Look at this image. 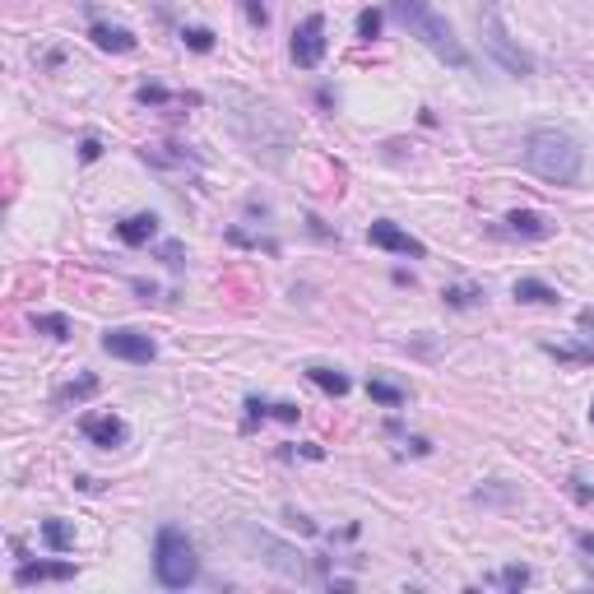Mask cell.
I'll list each match as a JSON object with an SVG mask.
<instances>
[{"label":"cell","mask_w":594,"mask_h":594,"mask_svg":"<svg viewBox=\"0 0 594 594\" xmlns=\"http://www.w3.org/2000/svg\"><path fill=\"white\" fill-rule=\"evenodd\" d=\"M525 163H529L534 177H544L553 186H576L581 168H585V149L566 130L538 126V130H529V140H525Z\"/></svg>","instance_id":"1"},{"label":"cell","mask_w":594,"mask_h":594,"mask_svg":"<svg viewBox=\"0 0 594 594\" xmlns=\"http://www.w3.org/2000/svg\"><path fill=\"white\" fill-rule=\"evenodd\" d=\"M390 14L432 51V57H441L455 70H469V51L460 47V38H455V29H450L441 14H432L427 0H390Z\"/></svg>","instance_id":"2"},{"label":"cell","mask_w":594,"mask_h":594,"mask_svg":"<svg viewBox=\"0 0 594 594\" xmlns=\"http://www.w3.org/2000/svg\"><path fill=\"white\" fill-rule=\"evenodd\" d=\"M153 576H158V585H168V590H186V585H196V576H200L196 544L177 525H163L158 538H153Z\"/></svg>","instance_id":"3"},{"label":"cell","mask_w":594,"mask_h":594,"mask_svg":"<svg viewBox=\"0 0 594 594\" xmlns=\"http://www.w3.org/2000/svg\"><path fill=\"white\" fill-rule=\"evenodd\" d=\"M478 29H483V51H488V57H493L506 74H534V57L511 42L506 23H502V10L493 5V0H483V10H478Z\"/></svg>","instance_id":"4"},{"label":"cell","mask_w":594,"mask_h":594,"mask_svg":"<svg viewBox=\"0 0 594 594\" xmlns=\"http://www.w3.org/2000/svg\"><path fill=\"white\" fill-rule=\"evenodd\" d=\"M293 61L302 70H316L320 61H326V19L320 14H307L293 29Z\"/></svg>","instance_id":"5"},{"label":"cell","mask_w":594,"mask_h":594,"mask_svg":"<svg viewBox=\"0 0 594 594\" xmlns=\"http://www.w3.org/2000/svg\"><path fill=\"white\" fill-rule=\"evenodd\" d=\"M102 348L121 363H153L158 358V344L144 335V330H130V326H117L102 335Z\"/></svg>","instance_id":"6"},{"label":"cell","mask_w":594,"mask_h":594,"mask_svg":"<svg viewBox=\"0 0 594 594\" xmlns=\"http://www.w3.org/2000/svg\"><path fill=\"white\" fill-rule=\"evenodd\" d=\"M367 241H371V247H381V251H395V256H423V241L418 237H409V232H404V228H395V223H371L367 228Z\"/></svg>","instance_id":"7"},{"label":"cell","mask_w":594,"mask_h":594,"mask_svg":"<svg viewBox=\"0 0 594 594\" xmlns=\"http://www.w3.org/2000/svg\"><path fill=\"white\" fill-rule=\"evenodd\" d=\"M79 432H84L93 446H102V450H112V446L126 441V423L117 414H84L79 418Z\"/></svg>","instance_id":"8"},{"label":"cell","mask_w":594,"mask_h":594,"mask_svg":"<svg viewBox=\"0 0 594 594\" xmlns=\"http://www.w3.org/2000/svg\"><path fill=\"white\" fill-rule=\"evenodd\" d=\"M14 581H19V585H51V581H74V562H19Z\"/></svg>","instance_id":"9"},{"label":"cell","mask_w":594,"mask_h":594,"mask_svg":"<svg viewBox=\"0 0 594 594\" xmlns=\"http://www.w3.org/2000/svg\"><path fill=\"white\" fill-rule=\"evenodd\" d=\"M89 38H93V47H98V51H117V57L135 51V33H130V29H117V23H93Z\"/></svg>","instance_id":"10"},{"label":"cell","mask_w":594,"mask_h":594,"mask_svg":"<svg viewBox=\"0 0 594 594\" xmlns=\"http://www.w3.org/2000/svg\"><path fill=\"white\" fill-rule=\"evenodd\" d=\"M117 237L126 241V247H144V241L158 237V219L153 214H130V219L117 223Z\"/></svg>","instance_id":"11"},{"label":"cell","mask_w":594,"mask_h":594,"mask_svg":"<svg viewBox=\"0 0 594 594\" xmlns=\"http://www.w3.org/2000/svg\"><path fill=\"white\" fill-rule=\"evenodd\" d=\"M98 376L93 371H84V376H74V381H66L57 395H51V404H57V409H70V404H84V399H93L98 395Z\"/></svg>","instance_id":"12"},{"label":"cell","mask_w":594,"mask_h":594,"mask_svg":"<svg viewBox=\"0 0 594 594\" xmlns=\"http://www.w3.org/2000/svg\"><path fill=\"white\" fill-rule=\"evenodd\" d=\"M506 232H516V237H548L553 223L544 219V214H534V209H516V214H506Z\"/></svg>","instance_id":"13"},{"label":"cell","mask_w":594,"mask_h":594,"mask_svg":"<svg viewBox=\"0 0 594 594\" xmlns=\"http://www.w3.org/2000/svg\"><path fill=\"white\" fill-rule=\"evenodd\" d=\"M516 302H529V307H557L562 297H557V288H548L544 279H516Z\"/></svg>","instance_id":"14"},{"label":"cell","mask_w":594,"mask_h":594,"mask_svg":"<svg viewBox=\"0 0 594 594\" xmlns=\"http://www.w3.org/2000/svg\"><path fill=\"white\" fill-rule=\"evenodd\" d=\"M307 376H311V381L320 386V390H326V395H348V376L344 371H335V367H307Z\"/></svg>","instance_id":"15"},{"label":"cell","mask_w":594,"mask_h":594,"mask_svg":"<svg viewBox=\"0 0 594 594\" xmlns=\"http://www.w3.org/2000/svg\"><path fill=\"white\" fill-rule=\"evenodd\" d=\"M42 538H47V548H57V553L74 548V529L66 520H42Z\"/></svg>","instance_id":"16"},{"label":"cell","mask_w":594,"mask_h":594,"mask_svg":"<svg viewBox=\"0 0 594 594\" xmlns=\"http://www.w3.org/2000/svg\"><path fill=\"white\" fill-rule=\"evenodd\" d=\"M367 395L376 404H386V409H399V404H404V390L390 386V381H381V376H371V381H367Z\"/></svg>","instance_id":"17"},{"label":"cell","mask_w":594,"mask_h":594,"mask_svg":"<svg viewBox=\"0 0 594 594\" xmlns=\"http://www.w3.org/2000/svg\"><path fill=\"white\" fill-rule=\"evenodd\" d=\"M33 330L47 335V339H70V320L57 316V311H47V316H33Z\"/></svg>","instance_id":"18"},{"label":"cell","mask_w":594,"mask_h":594,"mask_svg":"<svg viewBox=\"0 0 594 594\" xmlns=\"http://www.w3.org/2000/svg\"><path fill=\"white\" fill-rule=\"evenodd\" d=\"M497 585H502V590H525V585H529V566H502V572H497Z\"/></svg>","instance_id":"19"},{"label":"cell","mask_w":594,"mask_h":594,"mask_svg":"<svg viewBox=\"0 0 594 594\" xmlns=\"http://www.w3.org/2000/svg\"><path fill=\"white\" fill-rule=\"evenodd\" d=\"M441 297H446L450 307H474V302H483V293L478 288H465V284L460 288H441Z\"/></svg>","instance_id":"20"},{"label":"cell","mask_w":594,"mask_h":594,"mask_svg":"<svg viewBox=\"0 0 594 594\" xmlns=\"http://www.w3.org/2000/svg\"><path fill=\"white\" fill-rule=\"evenodd\" d=\"M135 98H140L144 107H168V102H177V98H172V93H168L163 84H144V89L135 93Z\"/></svg>","instance_id":"21"},{"label":"cell","mask_w":594,"mask_h":594,"mask_svg":"<svg viewBox=\"0 0 594 594\" xmlns=\"http://www.w3.org/2000/svg\"><path fill=\"white\" fill-rule=\"evenodd\" d=\"M376 33H381V10H363V14H358V38L371 42Z\"/></svg>","instance_id":"22"},{"label":"cell","mask_w":594,"mask_h":594,"mask_svg":"<svg viewBox=\"0 0 594 594\" xmlns=\"http://www.w3.org/2000/svg\"><path fill=\"white\" fill-rule=\"evenodd\" d=\"M181 42L191 51H214V33L209 29H181Z\"/></svg>","instance_id":"23"},{"label":"cell","mask_w":594,"mask_h":594,"mask_svg":"<svg viewBox=\"0 0 594 594\" xmlns=\"http://www.w3.org/2000/svg\"><path fill=\"white\" fill-rule=\"evenodd\" d=\"M548 354L557 363H594V348H557V344H548Z\"/></svg>","instance_id":"24"},{"label":"cell","mask_w":594,"mask_h":594,"mask_svg":"<svg viewBox=\"0 0 594 594\" xmlns=\"http://www.w3.org/2000/svg\"><path fill=\"white\" fill-rule=\"evenodd\" d=\"M269 414H275V404H265V399H247V423H265Z\"/></svg>","instance_id":"25"},{"label":"cell","mask_w":594,"mask_h":594,"mask_svg":"<svg viewBox=\"0 0 594 594\" xmlns=\"http://www.w3.org/2000/svg\"><path fill=\"white\" fill-rule=\"evenodd\" d=\"M98 153H102V144H98V140H93V135H89V140H84V144H79V158H84V163H93V158H98Z\"/></svg>","instance_id":"26"},{"label":"cell","mask_w":594,"mask_h":594,"mask_svg":"<svg viewBox=\"0 0 594 594\" xmlns=\"http://www.w3.org/2000/svg\"><path fill=\"white\" fill-rule=\"evenodd\" d=\"M241 5H247L251 23H265V0H241Z\"/></svg>","instance_id":"27"},{"label":"cell","mask_w":594,"mask_h":594,"mask_svg":"<svg viewBox=\"0 0 594 594\" xmlns=\"http://www.w3.org/2000/svg\"><path fill=\"white\" fill-rule=\"evenodd\" d=\"M297 414H302L297 404H275V418H284V423H297Z\"/></svg>","instance_id":"28"},{"label":"cell","mask_w":594,"mask_h":594,"mask_svg":"<svg viewBox=\"0 0 594 594\" xmlns=\"http://www.w3.org/2000/svg\"><path fill=\"white\" fill-rule=\"evenodd\" d=\"M572 493H576V497H581L585 506H594V493H590V488H581V483H572Z\"/></svg>","instance_id":"29"},{"label":"cell","mask_w":594,"mask_h":594,"mask_svg":"<svg viewBox=\"0 0 594 594\" xmlns=\"http://www.w3.org/2000/svg\"><path fill=\"white\" fill-rule=\"evenodd\" d=\"M576 544H581V553H590V557H594V534H581Z\"/></svg>","instance_id":"30"},{"label":"cell","mask_w":594,"mask_h":594,"mask_svg":"<svg viewBox=\"0 0 594 594\" xmlns=\"http://www.w3.org/2000/svg\"><path fill=\"white\" fill-rule=\"evenodd\" d=\"M581 326H585V330H594V311H581Z\"/></svg>","instance_id":"31"},{"label":"cell","mask_w":594,"mask_h":594,"mask_svg":"<svg viewBox=\"0 0 594 594\" xmlns=\"http://www.w3.org/2000/svg\"><path fill=\"white\" fill-rule=\"evenodd\" d=\"M590 418H594V404H590Z\"/></svg>","instance_id":"32"}]
</instances>
